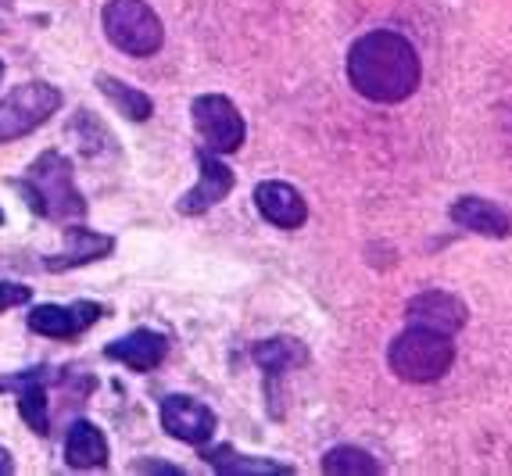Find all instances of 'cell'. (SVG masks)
<instances>
[{"instance_id": "1", "label": "cell", "mask_w": 512, "mask_h": 476, "mask_svg": "<svg viewBox=\"0 0 512 476\" xmlns=\"http://www.w3.org/2000/svg\"><path fill=\"white\" fill-rule=\"evenodd\" d=\"M348 79L366 101L402 104L419 86V54L405 36L376 29L351 43Z\"/></svg>"}, {"instance_id": "2", "label": "cell", "mask_w": 512, "mask_h": 476, "mask_svg": "<svg viewBox=\"0 0 512 476\" xmlns=\"http://www.w3.org/2000/svg\"><path fill=\"white\" fill-rule=\"evenodd\" d=\"M22 194H26L29 208L43 219L65 222L86 215L83 194L72 183V165L61 158L58 151H43L33 165H29V176L18 183Z\"/></svg>"}, {"instance_id": "3", "label": "cell", "mask_w": 512, "mask_h": 476, "mask_svg": "<svg viewBox=\"0 0 512 476\" xmlns=\"http://www.w3.org/2000/svg\"><path fill=\"white\" fill-rule=\"evenodd\" d=\"M387 362H391V373L402 376L409 383H434L441 380L455 362V344L444 333L423 330V326H412V330L398 333L391 340V351H387Z\"/></svg>"}, {"instance_id": "4", "label": "cell", "mask_w": 512, "mask_h": 476, "mask_svg": "<svg viewBox=\"0 0 512 476\" xmlns=\"http://www.w3.org/2000/svg\"><path fill=\"white\" fill-rule=\"evenodd\" d=\"M101 26L104 36L129 58H151L165 43L162 18L144 0H108L101 11Z\"/></svg>"}, {"instance_id": "5", "label": "cell", "mask_w": 512, "mask_h": 476, "mask_svg": "<svg viewBox=\"0 0 512 476\" xmlns=\"http://www.w3.org/2000/svg\"><path fill=\"white\" fill-rule=\"evenodd\" d=\"M61 108V94L51 83H22L0 101V140H18L51 119Z\"/></svg>"}, {"instance_id": "6", "label": "cell", "mask_w": 512, "mask_h": 476, "mask_svg": "<svg viewBox=\"0 0 512 476\" xmlns=\"http://www.w3.org/2000/svg\"><path fill=\"white\" fill-rule=\"evenodd\" d=\"M190 115H194L197 133H201V140H205L212 154H233L244 147V119H240L237 104L230 97L222 94L197 97Z\"/></svg>"}, {"instance_id": "7", "label": "cell", "mask_w": 512, "mask_h": 476, "mask_svg": "<svg viewBox=\"0 0 512 476\" xmlns=\"http://www.w3.org/2000/svg\"><path fill=\"white\" fill-rule=\"evenodd\" d=\"M162 426L165 434L183 444H205L215 434V412L187 394H172L162 401Z\"/></svg>"}, {"instance_id": "8", "label": "cell", "mask_w": 512, "mask_h": 476, "mask_svg": "<svg viewBox=\"0 0 512 476\" xmlns=\"http://www.w3.org/2000/svg\"><path fill=\"white\" fill-rule=\"evenodd\" d=\"M101 319V305L94 301H76V305H36L29 312V330L40 337L69 340Z\"/></svg>"}, {"instance_id": "9", "label": "cell", "mask_w": 512, "mask_h": 476, "mask_svg": "<svg viewBox=\"0 0 512 476\" xmlns=\"http://www.w3.org/2000/svg\"><path fill=\"white\" fill-rule=\"evenodd\" d=\"M412 326H423V330H434V333H444V337H452L466 326V305H462L455 294L448 290H423L416 298L409 301L405 308Z\"/></svg>"}, {"instance_id": "10", "label": "cell", "mask_w": 512, "mask_h": 476, "mask_svg": "<svg viewBox=\"0 0 512 476\" xmlns=\"http://www.w3.org/2000/svg\"><path fill=\"white\" fill-rule=\"evenodd\" d=\"M197 158H201V179H197L194 187L176 201V212L180 215L208 212V208H215L219 201H226L230 190H233V172L226 169L219 158H212L208 151H201Z\"/></svg>"}, {"instance_id": "11", "label": "cell", "mask_w": 512, "mask_h": 476, "mask_svg": "<svg viewBox=\"0 0 512 476\" xmlns=\"http://www.w3.org/2000/svg\"><path fill=\"white\" fill-rule=\"evenodd\" d=\"M47 383H51V369H26V373L11 376L0 387H11L18 394V412L26 419L33 434H51V416H47Z\"/></svg>"}, {"instance_id": "12", "label": "cell", "mask_w": 512, "mask_h": 476, "mask_svg": "<svg viewBox=\"0 0 512 476\" xmlns=\"http://www.w3.org/2000/svg\"><path fill=\"white\" fill-rule=\"evenodd\" d=\"M255 204L265 219L280 226V230H298L308 219V204L291 183H280V179H269V183H258L255 187Z\"/></svg>"}, {"instance_id": "13", "label": "cell", "mask_w": 512, "mask_h": 476, "mask_svg": "<svg viewBox=\"0 0 512 476\" xmlns=\"http://www.w3.org/2000/svg\"><path fill=\"white\" fill-rule=\"evenodd\" d=\"M165 351H169V340L158 330H133L122 340H111L108 348H104V358L122 362L133 373H151L154 366H162Z\"/></svg>"}, {"instance_id": "14", "label": "cell", "mask_w": 512, "mask_h": 476, "mask_svg": "<svg viewBox=\"0 0 512 476\" xmlns=\"http://www.w3.org/2000/svg\"><path fill=\"white\" fill-rule=\"evenodd\" d=\"M448 215L455 226L480 233V237H509L512 233L509 212H502L495 201H484V197H459Z\"/></svg>"}, {"instance_id": "15", "label": "cell", "mask_w": 512, "mask_h": 476, "mask_svg": "<svg viewBox=\"0 0 512 476\" xmlns=\"http://www.w3.org/2000/svg\"><path fill=\"white\" fill-rule=\"evenodd\" d=\"M115 240L104 237V233L83 230V226H72L65 230V251L61 255H47V269L51 272H65V269H79V265H90L97 258H108Z\"/></svg>"}, {"instance_id": "16", "label": "cell", "mask_w": 512, "mask_h": 476, "mask_svg": "<svg viewBox=\"0 0 512 476\" xmlns=\"http://www.w3.org/2000/svg\"><path fill=\"white\" fill-rule=\"evenodd\" d=\"M65 462L72 469H104L108 466V441L97 430L94 423H79L69 426V437H65Z\"/></svg>"}, {"instance_id": "17", "label": "cell", "mask_w": 512, "mask_h": 476, "mask_svg": "<svg viewBox=\"0 0 512 476\" xmlns=\"http://www.w3.org/2000/svg\"><path fill=\"white\" fill-rule=\"evenodd\" d=\"M201 459L222 476H291V466H280V462H269V459H251V455H237L233 448L219 444V448H205L201 451Z\"/></svg>"}, {"instance_id": "18", "label": "cell", "mask_w": 512, "mask_h": 476, "mask_svg": "<svg viewBox=\"0 0 512 476\" xmlns=\"http://www.w3.org/2000/svg\"><path fill=\"white\" fill-rule=\"evenodd\" d=\"M97 90H101L104 97H108L115 108L126 115V119H133V122H144V119H151L154 115V104H151V97L144 94V90H137V86H129V83H122V79H115V76H97Z\"/></svg>"}, {"instance_id": "19", "label": "cell", "mask_w": 512, "mask_h": 476, "mask_svg": "<svg viewBox=\"0 0 512 476\" xmlns=\"http://www.w3.org/2000/svg\"><path fill=\"white\" fill-rule=\"evenodd\" d=\"M255 362L265 369V373L280 376L287 366H294V362H305L308 351L301 340H291V337H273V340H262V344H255Z\"/></svg>"}, {"instance_id": "20", "label": "cell", "mask_w": 512, "mask_h": 476, "mask_svg": "<svg viewBox=\"0 0 512 476\" xmlns=\"http://www.w3.org/2000/svg\"><path fill=\"white\" fill-rule=\"evenodd\" d=\"M323 473L330 476H373L380 473V462L362 448H351V444H341V448H333L323 455Z\"/></svg>"}, {"instance_id": "21", "label": "cell", "mask_w": 512, "mask_h": 476, "mask_svg": "<svg viewBox=\"0 0 512 476\" xmlns=\"http://www.w3.org/2000/svg\"><path fill=\"white\" fill-rule=\"evenodd\" d=\"M33 298V290L22 287V283H0V312H8L15 305H26Z\"/></svg>"}, {"instance_id": "22", "label": "cell", "mask_w": 512, "mask_h": 476, "mask_svg": "<svg viewBox=\"0 0 512 476\" xmlns=\"http://www.w3.org/2000/svg\"><path fill=\"white\" fill-rule=\"evenodd\" d=\"M8 473H15V462H11L8 451L0 448V476H8Z\"/></svg>"}, {"instance_id": "23", "label": "cell", "mask_w": 512, "mask_h": 476, "mask_svg": "<svg viewBox=\"0 0 512 476\" xmlns=\"http://www.w3.org/2000/svg\"><path fill=\"white\" fill-rule=\"evenodd\" d=\"M0 8H11V0H0Z\"/></svg>"}, {"instance_id": "24", "label": "cell", "mask_w": 512, "mask_h": 476, "mask_svg": "<svg viewBox=\"0 0 512 476\" xmlns=\"http://www.w3.org/2000/svg\"><path fill=\"white\" fill-rule=\"evenodd\" d=\"M0 76H4V61H0Z\"/></svg>"}, {"instance_id": "25", "label": "cell", "mask_w": 512, "mask_h": 476, "mask_svg": "<svg viewBox=\"0 0 512 476\" xmlns=\"http://www.w3.org/2000/svg\"><path fill=\"white\" fill-rule=\"evenodd\" d=\"M0 222H4V212H0Z\"/></svg>"}]
</instances>
